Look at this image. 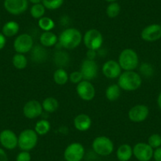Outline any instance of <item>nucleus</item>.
<instances>
[{"instance_id":"1","label":"nucleus","mask_w":161,"mask_h":161,"mask_svg":"<svg viewBox=\"0 0 161 161\" xmlns=\"http://www.w3.org/2000/svg\"><path fill=\"white\" fill-rule=\"evenodd\" d=\"M58 38V41L62 47L67 50H74L80 44L83 36L77 29L67 28L60 33Z\"/></svg>"},{"instance_id":"2","label":"nucleus","mask_w":161,"mask_h":161,"mask_svg":"<svg viewBox=\"0 0 161 161\" xmlns=\"http://www.w3.org/2000/svg\"><path fill=\"white\" fill-rule=\"evenodd\" d=\"M118 85L122 90L126 92L136 91L142 85V76L134 70L124 71L118 78Z\"/></svg>"},{"instance_id":"3","label":"nucleus","mask_w":161,"mask_h":161,"mask_svg":"<svg viewBox=\"0 0 161 161\" xmlns=\"http://www.w3.org/2000/svg\"><path fill=\"white\" fill-rule=\"evenodd\" d=\"M118 63L124 71L135 70L139 66V57L132 48L123 49L119 55Z\"/></svg>"},{"instance_id":"4","label":"nucleus","mask_w":161,"mask_h":161,"mask_svg":"<svg viewBox=\"0 0 161 161\" xmlns=\"http://www.w3.org/2000/svg\"><path fill=\"white\" fill-rule=\"evenodd\" d=\"M38 143V134L34 130L25 129L18 135V145L21 151L30 152Z\"/></svg>"},{"instance_id":"5","label":"nucleus","mask_w":161,"mask_h":161,"mask_svg":"<svg viewBox=\"0 0 161 161\" xmlns=\"http://www.w3.org/2000/svg\"><path fill=\"white\" fill-rule=\"evenodd\" d=\"M94 153L100 156H108L114 152V145L112 140L106 136H98L92 143Z\"/></svg>"},{"instance_id":"6","label":"nucleus","mask_w":161,"mask_h":161,"mask_svg":"<svg viewBox=\"0 0 161 161\" xmlns=\"http://www.w3.org/2000/svg\"><path fill=\"white\" fill-rule=\"evenodd\" d=\"M82 41L87 49L98 51L103 45V37L100 31L96 29H91L86 31L84 34Z\"/></svg>"},{"instance_id":"7","label":"nucleus","mask_w":161,"mask_h":161,"mask_svg":"<svg viewBox=\"0 0 161 161\" xmlns=\"http://www.w3.org/2000/svg\"><path fill=\"white\" fill-rule=\"evenodd\" d=\"M86 155V149L80 142H73L66 146L63 153L65 161H81Z\"/></svg>"},{"instance_id":"8","label":"nucleus","mask_w":161,"mask_h":161,"mask_svg":"<svg viewBox=\"0 0 161 161\" xmlns=\"http://www.w3.org/2000/svg\"><path fill=\"white\" fill-rule=\"evenodd\" d=\"M33 38L29 33L18 35L14 41V49L16 53L26 54L31 52L33 47Z\"/></svg>"},{"instance_id":"9","label":"nucleus","mask_w":161,"mask_h":161,"mask_svg":"<svg viewBox=\"0 0 161 161\" xmlns=\"http://www.w3.org/2000/svg\"><path fill=\"white\" fill-rule=\"evenodd\" d=\"M154 149L145 142H138L133 147V156L138 161H150Z\"/></svg>"},{"instance_id":"10","label":"nucleus","mask_w":161,"mask_h":161,"mask_svg":"<svg viewBox=\"0 0 161 161\" xmlns=\"http://www.w3.org/2000/svg\"><path fill=\"white\" fill-rule=\"evenodd\" d=\"M76 92L77 96L84 101H91L96 96V89L91 81L82 80L77 85Z\"/></svg>"},{"instance_id":"11","label":"nucleus","mask_w":161,"mask_h":161,"mask_svg":"<svg viewBox=\"0 0 161 161\" xmlns=\"http://www.w3.org/2000/svg\"><path fill=\"white\" fill-rule=\"evenodd\" d=\"M5 10L12 15H20L25 13L29 7L28 0H4Z\"/></svg>"},{"instance_id":"12","label":"nucleus","mask_w":161,"mask_h":161,"mask_svg":"<svg viewBox=\"0 0 161 161\" xmlns=\"http://www.w3.org/2000/svg\"><path fill=\"white\" fill-rule=\"evenodd\" d=\"M149 114V108L145 104L133 106L128 111V118L133 123H142L147 119Z\"/></svg>"},{"instance_id":"13","label":"nucleus","mask_w":161,"mask_h":161,"mask_svg":"<svg viewBox=\"0 0 161 161\" xmlns=\"http://www.w3.org/2000/svg\"><path fill=\"white\" fill-rule=\"evenodd\" d=\"M98 65L96 63L95 60L86 58L80 64V72L82 74L83 80L91 81L95 79L98 74Z\"/></svg>"},{"instance_id":"14","label":"nucleus","mask_w":161,"mask_h":161,"mask_svg":"<svg viewBox=\"0 0 161 161\" xmlns=\"http://www.w3.org/2000/svg\"><path fill=\"white\" fill-rule=\"evenodd\" d=\"M0 144L5 149H14L18 145V136L11 130H3L0 133Z\"/></svg>"},{"instance_id":"15","label":"nucleus","mask_w":161,"mask_h":161,"mask_svg":"<svg viewBox=\"0 0 161 161\" xmlns=\"http://www.w3.org/2000/svg\"><path fill=\"white\" fill-rule=\"evenodd\" d=\"M42 104L36 100H29L23 107V114L29 119H34L40 117L43 113Z\"/></svg>"},{"instance_id":"16","label":"nucleus","mask_w":161,"mask_h":161,"mask_svg":"<svg viewBox=\"0 0 161 161\" xmlns=\"http://www.w3.org/2000/svg\"><path fill=\"white\" fill-rule=\"evenodd\" d=\"M141 37L146 42H155L161 38V25L151 24L142 29Z\"/></svg>"},{"instance_id":"17","label":"nucleus","mask_w":161,"mask_h":161,"mask_svg":"<svg viewBox=\"0 0 161 161\" xmlns=\"http://www.w3.org/2000/svg\"><path fill=\"white\" fill-rule=\"evenodd\" d=\"M102 73L105 77L109 79L119 78L122 74V68L115 60H108L102 66Z\"/></svg>"},{"instance_id":"18","label":"nucleus","mask_w":161,"mask_h":161,"mask_svg":"<svg viewBox=\"0 0 161 161\" xmlns=\"http://www.w3.org/2000/svg\"><path fill=\"white\" fill-rule=\"evenodd\" d=\"M74 126L77 130L86 132L92 126V119L86 114H79L74 119Z\"/></svg>"},{"instance_id":"19","label":"nucleus","mask_w":161,"mask_h":161,"mask_svg":"<svg viewBox=\"0 0 161 161\" xmlns=\"http://www.w3.org/2000/svg\"><path fill=\"white\" fill-rule=\"evenodd\" d=\"M115 155L119 161H130L133 156V147L129 144H122L116 150Z\"/></svg>"},{"instance_id":"20","label":"nucleus","mask_w":161,"mask_h":161,"mask_svg":"<svg viewBox=\"0 0 161 161\" xmlns=\"http://www.w3.org/2000/svg\"><path fill=\"white\" fill-rule=\"evenodd\" d=\"M47 52L45 47L42 45L33 46L32 49L31 50V58L32 60L35 63H44L47 59Z\"/></svg>"},{"instance_id":"21","label":"nucleus","mask_w":161,"mask_h":161,"mask_svg":"<svg viewBox=\"0 0 161 161\" xmlns=\"http://www.w3.org/2000/svg\"><path fill=\"white\" fill-rule=\"evenodd\" d=\"M58 40V36L52 31L43 32V33L40 36V44L44 47H53L57 44Z\"/></svg>"},{"instance_id":"22","label":"nucleus","mask_w":161,"mask_h":161,"mask_svg":"<svg viewBox=\"0 0 161 161\" xmlns=\"http://www.w3.org/2000/svg\"><path fill=\"white\" fill-rule=\"evenodd\" d=\"M20 29L19 24L15 21H9L3 25L2 28V33L6 37L15 36Z\"/></svg>"},{"instance_id":"23","label":"nucleus","mask_w":161,"mask_h":161,"mask_svg":"<svg viewBox=\"0 0 161 161\" xmlns=\"http://www.w3.org/2000/svg\"><path fill=\"white\" fill-rule=\"evenodd\" d=\"M120 87L118 84H111L108 86L105 91V97L109 101H116L121 96Z\"/></svg>"},{"instance_id":"24","label":"nucleus","mask_w":161,"mask_h":161,"mask_svg":"<svg viewBox=\"0 0 161 161\" xmlns=\"http://www.w3.org/2000/svg\"><path fill=\"white\" fill-rule=\"evenodd\" d=\"M41 104H42L43 110L47 113H54L57 111L58 106H59V103H58L57 99L52 97H49L44 99Z\"/></svg>"},{"instance_id":"25","label":"nucleus","mask_w":161,"mask_h":161,"mask_svg":"<svg viewBox=\"0 0 161 161\" xmlns=\"http://www.w3.org/2000/svg\"><path fill=\"white\" fill-rule=\"evenodd\" d=\"M53 80L58 86H63L69 80V74L64 68H58L53 74Z\"/></svg>"},{"instance_id":"26","label":"nucleus","mask_w":161,"mask_h":161,"mask_svg":"<svg viewBox=\"0 0 161 161\" xmlns=\"http://www.w3.org/2000/svg\"><path fill=\"white\" fill-rule=\"evenodd\" d=\"M54 63L58 68H63L69 64V55L63 51H57L54 55Z\"/></svg>"},{"instance_id":"27","label":"nucleus","mask_w":161,"mask_h":161,"mask_svg":"<svg viewBox=\"0 0 161 161\" xmlns=\"http://www.w3.org/2000/svg\"><path fill=\"white\" fill-rule=\"evenodd\" d=\"M51 130V123L47 119H40L36 123L34 130L38 135L43 136L47 134Z\"/></svg>"},{"instance_id":"28","label":"nucleus","mask_w":161,"mask_h":161,"mask_svg":"<svg viewBox=\"0 0 161 161\" xmlns=\"http://www.w3.org/2000/svg\"><path fill=\"white\" fill-rule=\"evenodd\" d=\"M12 63L16 69H24L28 65V59L24 54L16 53L12 58Z\"/></svg>"},{"instance_id":"29","label":"nucleus","mask_w":161,"mask_h":161,"mask_svg":"<svg viewBox=\"0 0 161 161\" xmlns=\"http://www.w3.org/2000/svg\"><path fill=\"white\" fill-rule=\"evenodd\" d=\"M46 8L43 5L42 3L36 4H32L30 8V14L34 19H40L45 14Z\"/></svg>"},{"instance_id":"30","label":"nucleus","mask_w":161,"mask_h":161,"mask_svg":"<svg viewBox=\"0 0 161 161\" xmlns=\"http://www.w3.org/2000/svg\"><path fill=\"white\" fill-rule=\"evenodd\" d=\"M38 25L41 30L44 32H47V31H52L55 28V24L52 18L44 16L38 20Z\"/></svg>"},{"instance_id":"31","label":"nucleus","mask_w":161,"mask_h":161,"mask_svg":"<svg viewBox=\"0 0 161 161\" xmlns=\"http://www.w3.org/2000/svg\"><path fill=\"white\" fill-rule=\"evenodd\" d=\"M121 7L117 2L110 3L106 8V14L109 18H115L120 14Z\"/></svg>"},{"instance_id":"32","label":"nucleus","mask_w":161,"mask_h":161,"mask_svg":"<svg viewBox=\"0 0 161 161\" xmlns=\"http://www.w3.org/2000/svg\"><path fill=\"white\" fill-rule=\"evenodd\" d=\"M64 0H42V4L44 6L46 10H55L63 6Z\"/></svg>"},{"instance_id":"33","label":"nucleus","mask_w":161,"mask_h":161,"mask_svg":"<svg viewBox=\"0 0 161 161\" xmlns=\"http://www.w3.org/2000/svg\"><path fill=\"white\" fill-rule=\"evenodd\" d=\"M140 75L144 76L145 77H150L154 74V69L151 64L148 63H144L139 66Z\"/></svg>"},{"instance_id":"34","label":"nucleus","mask_w":161,"mask_h":161,"mask_svg":"<svg viewBox=\"0 0 161 161\" xmlns=\"http://www.w3.org/2000/svg\"><path fill=\"white\" fill-rule=\"evenodd\" d=\"M147 143L153 148H159L161 147V135L159 134H153L150 135L148 138V142Z\"/></svg>"},{"instance_id":"35","label":"nucleus","mask_w":161,"mask_h":161,"mask_svg":"<svg viewBox=\"0 0 161 161\" xmlns=\"http://www.w3.org/2000/svg\"><path fill=\"white\" fill-rule=\"evenodd\" d=\"M82 80H83L82 74H81V73L80 72V70L74 71V72H72L71 74H69V80L71 83H73V84L77 85Z\"/></svg>"},{"instance_id":"36","label":"nucleus","mask_w":161,"mask_h":161,"mask_svg":"<svg viewBox=\"0 0 161 161\" xmlns=\"http://www.w3.org/2000/svg\"><path fill=\"white\" fill-rule=\"evenodd\" d=\"M31 159L30 152L28 151H21L16 156V161H31Z\"/></svg>"},{"instance_id":"37","label":"nucleus","mask_w":161,"mask_h":161,"mask_svg":"<svg viewBox=\"0 0 161 161\" xmlns=\"http://www.w3.org/2000/svg\"><path fill=\"white\" fill-rule=\"evenodd\" d=\"M153 159L154 161H161V147L154 149Z\"/></svg>"},{"instance_id":"38","label":"nucleus","mask_w":161,"mask_h":161,"mask_svg":"<svg viewBox=\"0 0 161 161\" xmlns=\"http://www.w3.org/2000/svg\"><path fill=\"white\" fill-rule=\"evenodd\" d=\"M97 51L89 50V49H88L87 53H86V58L90 60H94L96 57H97Z\"/></svg>"},{"instance_id":"39","label":"nucleus","mask_w":161,"mask_h":161,"mask_svg":"<svg viewBox=\"0 0 161 161\" xmlns=\"http://www.w3.org/2000/svg\"><path fill=\"white\" fill-rule=\"evenodd\" d=\"M6 44H7V37L2 32H0V51L4 48Z\"/></svg>"},{"instance_id":"40","label":"nucleus","mask_w":161,"mask_h":161,"mask_svg":"<svg viewBox=\"0 0 161 161\" xmlns=\"http://www.w3.org/2000/svg\"><path fill=\"white\" fill-rule=\"evenodd\" d=\"M0 161H8V156L5 150L0 148Z\"/></svg>"},{"instance_id":"41","label":"nucleus","mask_w":161,"mask_h":161,"mask_svg":"<svg viewBox=\"0 0 161 161\" xmlns=\"http://www.w3.org/2000/svg\"><path fill=\"white\" fill-rule=\"evenodd\" d=\"M157 105L159 107V109L161 110V92H159V94L158 95L157 97Z\"/></svg>"},{"instance_id":"42","label":"nucleus","mask_w":161,"mask_h":161,"mask_svg":"<svg viewBox=\"0 0 161 161\" xmlns=\"http://www.w3.org/2000/svg\"><path fill=\"white\" fill-rule=\"evenodd\" d=\"M28 1H29V3H31L32 4H36L42 3V0H28Z\"/></svg>"},{"instance_id":"43","label":"nucleus","mask_w":161,"mask_h":161,"mask_svg":"<svg viewBox=\"0 0 161 161\" xmlns=\"http://www.w3.org/2000/svg\"><path fill=\"white\" fill-rule=\"evenodd\" d=\"M104 1H106V2H108V3H114V2H116V1H117V0H104Z\"/></svg>"},{"instance_id":"44","label":"nucleus","mask_w":161,"mask_h":161,"mask_svg":"<svg viewBox=\"0 0 161 161\" xmlns=\"http://www.w3.org/2000/svg\"><path fill=\"white\" fill-rule=\"evenodd\" d=\"M99 161H103V160H99Z\"/></svg>"}]
</instances>
